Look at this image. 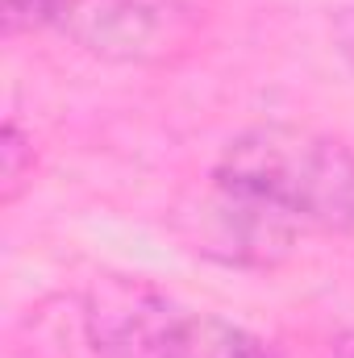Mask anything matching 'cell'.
Returning a JSON list of instances; mask_svg holds the SVG:
<instances>
[{
    "label": "cell",
    "instance_id": "6da1fadb",
    "mask_svg": "<svg viewBox=\"0 0 354 358\" xmlns=\"http://www.w3.org/2000/svg\"><path fill=\"white\" fill-rule=\"evenodd\" d=\"M213 179L263 200L300 234H334L354 242V146L309 125H250L221 159Z\"/></svg>",
    "mask_w": 354,
    "mask_h": 358
},
{
    "label": "cell",
    "instance_id": "7a4b0ae2",
    "mask_svg": "<svg viewBox=\"0 0 354 358\" xmlns=\"http://www.w3.org/2000/svg\"><path fill=\"white\" fill-rule=\"evenodd\" d=\"M213 29L208 0H59L55 34L92 59L176 67Z\"/></svg>",
    "mask_w": 354,
    "mask_h": 358
},
{
    "label": "cell",
    "instance_id": "3957f363",
    "mask_svg": "<svg viewBox=\"0 0 354 358\" xmlns=\"http://www.w3.org/2000/svg\"><path fill=\"white\" fill-rule=\"evenodd\" d=\"M76 308L88 358H187L196 313L146 279H96Z\"/></svg>",
    "mask_w": 354,
    "mask_h": 358
},
{
    "label": "cell",
    "instance_id": "277c9868",
    "mask_svg": "<svg viewBox=\"0 0 354 358\" xmlns=\"http://www.w3.org/2000/svg\"><path fill=\"white\" fill-rule=\"evenodd\" d=\"M192 221H196V242H200L196 250L217 255L238 267H271L300 238V229L292 221H283L279 213H271L263 200L213 176H208V187H204Z\"/></svg>",
    "mask_w": 354,
    "mask_h": 358
},
{
    "label": "cell",
    "instance_id": "5b68a950",
    "mask_svg": "<svg viewBox=\"0 0 354 358\" xmlns=\"http://www.w3.org/2000/svg\"><path fill=\"white\" fill-rule=\"evenodd\" d=\"M187 358H275V355L267 350L250 329H242V325H234L225 317L196 313Z\"/></svg>",
    "mask_w": 354,
    "mask_h": 358
},
{
    "label": "cell",
    "instance_id": "8992f818",
    "mask_svg": "<svg viewBox=\"0 0 354 358\" xmlns=\"http://www.w3.org/2000/svg\"><path fill=\"white\" fill-rule=\"evenodd\" d=\"M34 167H38L34 138L8 117L0 129V204L4 208H13L21 200V192L34 183Z\"/></svg>",
    "mask_w": 354,
    "mask_h": 358
},
{
    "label": "cell",
    "instance_id": "52a82bcc",
    "mask_svg": "<svg viewBox=\"0 0 354 358\" xmlns=\"http://www.w3.org/2000/svg\"><path fill=\"white\" fill-rule=\"evenodd\" d=\"M55 13H59V0H4V4H0L4 34H38V29H55Z\"/></svg>",
    "mask_w": 354,
    "mask_h": 358
},
{
    "label": "cell",
    "instance_id": "ba28073f",
    "mask_svg": "<svg viewBox=\"0 0 354 358\" xmlns=\"http://www.w3.org/2000/svg\"><path fill=\"white\" fill-rule=\"evenodd\" d=\"M330 34H334L338 55L354 63V4H342V8L330 17Z\"/></svg>",
    "mask_w": 354,
    "mask_h": 358
},
{
    "label": "cell",
    "instance_id": "9c48e42d",
    "mask_svg": "<svg viewBox=\"0 0 354 358\" xmlns=\"http://www.w3.org/2000/svg\"><path fill=\"white\" fill-rule=\"evenodd\" d=\"M334 358H354V329H346V334L334 342Z\"/></svg>",
    "mask_w": 354,
    "mask_h": 358
}]
</instances>
